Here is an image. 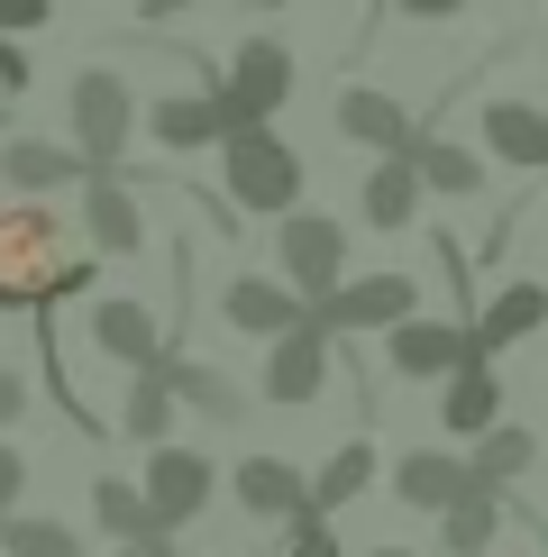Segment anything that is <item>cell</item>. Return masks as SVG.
<instances>
[{"mask_svg":"<svg viewBox=\"0 0 548 557\" xmlns=\"http://www.w3.org/2000/svg\"><path fill=\"white\" fill-rule=\"evenodd\" d=\"M55 293H83V257L64 247V228L46 211H0V311Z\"/></svg>","mask_w":548,"mask_h":557,"instance_id":"cell-1","label":"cell"},{"mask_svg":"<svg viewBox=\"0 0 548 557\" xmlns=\"http://www.w3.org/2000/svg\"><path fill=\"white\" fill-rule=\"evenodd\" d=\"M292 183H302V165H292L284 137H265V128L228 137V193H238L247 211H292Z\"/></svg>","mask_w":548,"mask_h":557,"instance_id":"cell-2","label":"cell"},{"mask_svg":"<svg viewBox=\"0 0 548 557\" xmlns=\"http://www.w3.org/2000/svg\"><path fill=\"white\" fill-rule=\"evenodd\" d=\"M292 91V64H284V46H247L238 64H228V83H220V128L238 137V128H257L274 101Z\"/></svg>","mask_w":548,"mask_h":557,"instance_id":"cell-3","label":"cell"},{"mask_svg":"<svg viewBox=\"0 0 548 557\" xmlns=\"http://www.w3.org/2000/svg\"><path fill=\"white\" fill-rule=\"evenodd\" d=\"M402 320H411L402 274H365V284H338L311 301V330H402Z\"/></svg>","mask_w":548,"mask_h":557,"instance_id":"cell-4","label":"cell"},{"mask_svg":"<svg viewBox=\"0 0 548 557\" xmlns=\"http://www.w3.org/2000/svg\"><path fill=\"white\" fill-rule=\"evenodd\" d=\"M74 128H83V165H110L128 137V83L120 74H83L74 83Z\"/></svg>","mask_w":548,"mask_h":557,"instance_id":"cell-5","label":"cell"},{"mask_svg":"<svg viewBox=\"0 0 548 557\" xmlns=\"http://www.w3.org/2000/svg\"><path fill=\"white\" fill-rule=\"evenodd\" d=\"M201 494H211V467H201L192 448H155V475H147V512H155V530L192 521Z\"/></svg>","mask_w":548,"mask_h":557,"instance_id":"cell-6","label":"cell"},{"mask_svg":"<svg viewBox=\"0 0 548 557\" xmlns=\"http://www.w3.org/2000/svg\"><path fill=\"white\" fill-rule=\"evenodd\" d=\"M284 265H292V284L311 301L338 293V228L329 220H284Z\"/></svg>","mask_w":548,"mask_h":557,"instance_id":"cell-7","label":"cell"},{"mask_svg":"<svg viewBox=\"0 0 548 557\" xmlns=\"http://www.w3.org/2000/svg\"><path fill=\"white\" fill-rule=\"evenodd\" d=\"M320 375H329V338H320L311 320H302V330L274 347V375H265V393H274V403H311V393H320Z\"/></svg>","mask_w":548,"mask_h":557,"instance_id":"cell-8","label":"cell"},{"mask_svg":"<svg viewBox=\"0 0 548 557\" xmlns=\"http://www.w3.org/2000/svg\"><path fill=\"white\" fill-rule=\"evenodd\" d=\"M394 366H402V375H448V366L466 375V366H475V338L429 330V320H402V330H394Z\"/></svg>","mask_w":548,"mask_h":557,"instance_id":"cell-9","label":"cell"},{"mask_svg":"<svg viewBox=\"0 0 548 557\" xmlns=\"http://www.w3.org/2000/svg\"><path fill=\"white\" fill-rule=\"evenodd\" d=\"M228 320H238V330H274V338H292L311 311H302L284 284H257V274H238V284H228Z\"/></svg>","mask_w":548,"mask_h":557,"instance_id":"cell-10","label":"cell"},{"mask_svg":"<svg viewBox=\"0 0 548 557\" xmlns=\"http://www.w3.org/2000/svg\"><path fill=\"white\" fill-rule=\"evenodd\" d=\"M91 338L110 347V357H128V366H155L165 347H155V320L137 311V301H101V320H91Z\"/></svg>","mask_w":548,"mask_h":557,"instance_id":"cell-11","label":"cell"},{"mask_svg":"<svg viewBox=\"0 0 548 557\" xmlns=\"http://www.w3.org/2000/svg\"><path fill=\"white\" fill-rule=\"evenodd\" d=\"M0 174L28 183V193H55V183H74V174H91V165H83V156H64V147H37V137H18V147H0Z\"/></svg>","mask_w":548,"mask_h":557,"instance_id":"cell-12","label":"cell"},{"mask_svg":"<svg viewBox=\"0 0 548 557\" xmlns=\"http://www.w3.org/2000/svg\"><path fill=\"white\" fill-rule=\"evenodd\" d=\"M485 137L512 156V165H548V120H539V110H521V101H494L485 110Z\"/></svg>","mask_w":548,"mask_h":557,"instance_id":"cell-13","label":"cell"},{"mask_svg":"<svg viewBox=\"0 0 548 557\" xmlns=\"http://www.w3.org/2000/svg\"><path fill=\"white\" fill-rule=\"evenodd\" d=\"M539 311H548V293H531V284H512L494 301L485 320H475V357H485V347H512L521 330H539Z\"/></svg>","mask_w":548,"mask_h":557,"instance_id":"cell-14","label":"cell"},{"mask_svg":"<svg viewBox=\"0 0 548 557\" xmlns=\"http://www.w3.org/2000/svg\"><path fill=\"white\" fill-rule=\"evenodd\" d=\"M165 411H174V375H165V357H155V366H137V393H128V438H155V448H165Z\"/></svg>","mask_w":548,"mask_h":557,"instance_id":"cell-15","label":"cell"},{"mask_svg":"<svg viewBox=\"0 0 548 557\" xmlns=\"http://www.w3.org/2000/svg\"><path fill=\"white\" fill-rule=\"evenodd\" d=\"M238 503L247 512H302V484H292V467H274V457H247L238 467Z\"/></svg>","mask_w":548,"mask_h":557,"instance_id":"cell-16","label":"cell"},{"mask_svg":"<svg viewBox=\"0 0 548 557\" xmlns=\"http://www.w3.org/2000/svg\"><path fill=\"white\" fill-rule=\"evenodd\" d=\"M338 128H348V137H365V147H402V110L394 101H384V91H348V101H338Z\"/></svg>","mask_w":548,"mask_h":557,"instance_id":"cell-17","label":"cell"},{"mask_svg":"<svg viewBox=\"0 0 548 557\" xmlns=\"http://www.w3.org/2000/svg\"><path fill=\"white\" fill-rule=\"evenodd\" d=\"M439 521H448V548H457V557H475V548L494 540V494H485V484L466 475V494H457V503H448Z\"/></svg>","mask_w":548,"mask_h":557,"instance_id":"cell-18","label":"cell"},{"mask_svg":"<svg viewBox=\"0 0 548 557\" xmlns=\"http://www.w3.org/2000/svg\"><path fill=\"white\" fill-rule=\"evenodd\" d=\"M91 238H101L110 257H128V247H137V201L120 193V183H91Z\"/></svg>","mask_w":548,"mask_h":557,"instance_id":"cell-19","label":"cell"},{"mask_svg":"<svg viewBox=\"0 0 548 557\" xmlns=\"http://www.w3.org/2000/svg\"><path fill=\"white\" fill-rule=\"evenodd\" d=\"M411 193H421V183H411V165H375V174H365V220H375V228L411 220Z\"/></svg>","mask_w":548,"mask_h":557,"instance_id":"cell-20","label":"cell"},{"mask_svg":"<svg viewBox=\"0 0 548 557\" xmlns=\"http://www.w3.org/2000/svg\"><path fill=\"white\" fill-rule=\"evenodd\" d=\"M155 137H165V147H201V137H220V101H155Z\"/></svg>","mask_w":548,"mask_h":557,"instance_id":"cell-21","label":"cell"},{"mask_svg":"<svg viewBox=\"0 0 548 557\" xmlns=\"http://www.w3.org/2000/svg\"><path fill=\"white\" fill-rule=\"evenodd\" d=\"M402 494H411V503H429V512H448V503L466 494V475H457L448 457H411V467H402Z\"/></svg>","mask_w":548,"mask_h":557,"instance_id":"cell-22","label":"cell"},{"mask_svg":"<svg viewBox=\"0 0 548 557\" xmlns=\"http://www.w3.org/2000/svg\"><path fill=\"white\" fill-rule=\"evenodd\" d=\"M485 421H494V375H485V366H466V375L448 384V430L466 438V430H485Z\"/></svg>","mask_w":548,"mask_h":557,"instance_id":"cell-23","label":"cell"},{"mask_svg":"<svg viewBox=\"0 0 548 557\" xmlns=\"http://www.w3.org/2000/svg\"><path fill=\"white\" fill-rule=\"evenodd\" d=\"M365 475H375V448H338V457H329V475L311 484V503H302V512H329V503H348Z\"/></svg>","mask_w":548,"mask_h":557,"instance_id":"cell-24","label":"cell"},{"mask_svg":"<svg viewBox=\"0 0 548 557\" xmlns=\"http://www.w3.org/2000/svg\"><path fill=\"white\" fill-rule=\"evenodd\" d=\"M521 467H531V438H521V430H494L485 448H475V484H485V494L502 475H521Z\"/></svg>","mask_w":548,"mask_h":557,"instance_id":"cell-25","label":"cell"},{"mask_svg":"<svg viewBox=\"0 0 548 557\" xmlns=\"http://www.w3.org/2000/svg\"><path fill=\"white\" fill-rule=\"evenodd\" d=\"M101 530H120V540H155L147 494H128V484H101Z\"/></svg>","mask_w":548,"mask_h":557,"instance_id":"cell-26","label":"cell"},{"mask_svg":"<svg viewBox=\"0 0 548 557\" xmlns=\"http://www.w3.org/2000/svg\"><path fill=\"white\" fill-rule=\"evenodd\" d=\"M0 540H10V557H83V540L55 530V521H10Z\"/></svg>","mask_w":548,"mask_h":557,"instance_id":"cell-27","label":"cell"},{"mask_svg":"<svg viewBox=\"0 0 548 557\" xmlns=\"http://www.w3.org/2000/svg\"><path fill=\"white\" fill-rule=\"evenodd\" d=\"M421 174L439 183V193H475V183H485V165H475L466 147H421Z\"/></svg>","mask_w":548,"mask_h":557,"instance_id":"cell-28","label":"cell"},{"mask_svg":"<svg viewBox=\"0 0 548 557\" xmlns=\"http://www.w3.org/2000/svg\"><path fill=\"white\" fill-rule=\"evenodd\" d=\"M165 375H174L183 403H201V411H238V393H228L220 375H201V366H165Z\"/></svg>","mask_w":548,"mask_h":557,"instance_id":"cell-29","label":"cell"},{"mask_svg":"<svg viewBox=\"0 0 548 557\" xmlns=\"http://www.w3.org/2000/svg\"><path fill=\"white\" fill-rule=\"evenodd\" d=\"M46 10H55V0H0V28H37Z\"/></svg>","mask_w":548,"mask_h":557,"instance_id":"cell-30","label":"cell"},{"mask_svg":"<svg viewBox=\"0 0 548 557\" xmlns=\"http://www.w3.org/2000/svg\"><path fill=\"white\" fill-rule=\"evenodd\" d=\"M0 91H28V55H18L10 37H0Z\"/></svg>","mask_w":548,"mask_h":557,"instance_id":"cell-31","label":"cell"},{"mask_svg":"<svg viewBox=\"0 0 548 557\" xmlns=\"http://www.w3.org/2000/svg\"><path fill=\"white\" fill-rule=\"evenodd\" d=\"M10 503H18V448L0 438V512H10Z\"/></svg>","mask_w":548,"mask_h":557,"instance_id":"cell-32","label":"cell"},{"mask_svg":"<svg viewBox=\"0 0 548 557\" xmlns=\"http://www.w3.org/2000/svg\"><path fill=\"white\" fill-rule=\"evenodd\" d=\"M18 411H28V384H18V375H0V421H18Z\"/></svg>","mask_w":548,"mask_h":557,"instance_id":"cell-33","label":"cell"},{"mask_svg":"<svg viewBox=\"0 0 548 557\" xmlns=\"http://www.w3.org/2000/svg\"><path fill=\"white\" fill-rule=\"evenodd\" d=\"M292 557H338V548H329V530H302V548H292Z\"/></svg>","mask_w":548,"mask_h":557,"instance_id":"cell-34","label":"cell"},{"mask_svg":"<svg viewBox=\"0 0 548 557\" xmlns=\"http://www.w3.org/2000/svg\"><path fill=\"white\" fill-rule=\"evenodd\" d=\"M402 10H411V18H448L457 0H402Z\"/></svg>","mask_w":548,"mask_h":557,"instance_id":"cell-35","label":"cell"},{"mask_svg":"<svg viewBox=\"0 0 548 557\" xmlns=\"http://www.w3.org/2000/svg\"><path fill=\"white\" fill-rule=\"evenodd\" d=\"M147 10H155V18H165V10H183V0H147Z\"/></svg>","mask_w":548,"mask_h":557,"instance_id":"cell-36","label":"cell"},{"mask_svg":"<svg viewBox=\"0 0 548 557\" xmlns=\"http://www.w3.org/2000/svg\"><path fill=\"white\" fill-rule=\"evenodd\" d=\"M375 557H402V548H375Z\"/></svg>","mask_w":548,"mask_h":557,"instance_id":"cell-37","label":"cell"},{"mask_svg":"<svg viewBox=\"0 0 548 557\" xmlns=\"http://www.w3.org/2000/svg\"><path fill=\"white\" fill-rule=\"evenodd\" d=\"M147 557H165V548H155V540H147Z\"/></svg>","mask_w":548,"mask_h":557,"instance_id":"cell-38","label":"cell"},{"mask_svg":"<svg viewBox=\"0 0 548 557\" xmlns=\"http://www.w3.org/2000/svg\"><path fill=\"white\" fill-rule=\"evenodd\" d=\"M257 10H274V0H257Z\"/></svg>","mask_w":548,"mask_h":557,"instance_id":"cell-39","label":"cell"}]
</instances>
